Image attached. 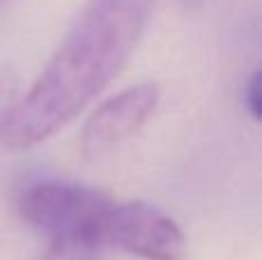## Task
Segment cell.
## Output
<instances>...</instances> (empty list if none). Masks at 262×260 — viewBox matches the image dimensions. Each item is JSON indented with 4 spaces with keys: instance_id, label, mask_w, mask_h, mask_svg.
<instances>
[{
    "instance_id": "7",
    "label": "cell",
    "mask_w": 262,
    "mask_h": 260,
    "mask_svg": "<svg viewBox=\"0 0 262 260\" xmlns=\"http://www.w3.org/2000/svg\"><path fill=\"white\" fill-rule=\"evenodd\" d=\"M260 72H253L249 85H246V106L255 120L260 118Z\"/></svg>"
},
{
    "instance_id": "6",
    "label": "cell",
    "mask_w": 262,
    "mask_h": 260,
    "mask_svg": "<svg viewBox=\"0 0 262 260\" xmlns=\"http://www.w3.org/2000/svg\"><path fill=\"white\" fill-rule=\"evenodd\" d=\"M18 99V76L12 67H0V136Z\"/></svg>"
},
{
    "instance_id": "8",
    "label": "cell",
    "mask_w": 262,
    "mask_h": 260,
    "mask_svg": "<svg viewBox=\"0 0 262 260\" xmlns=\"http://www.w3.org/2000/svg\"><path fill=\"white\" fill-rule=\"evenodd\" d=\"M5 3H7V0H0V9H3V7H5Z\"/></svg>"
},
{
    "instance_id": "3",
    "label": "cell",
    "mask_w": 262,
    "mask_h": 260,
    "mask_svg": "<svg viewBox=\"0 0 262 260\" xmlns=\"http://www.w3.org/2000/svg\"><path fill=\"white\" fill-rule=\"evenodd\" d=\"M101 242L143 260H182L186 240L180 226L147 203H111L101 226Z\"/></svg>"
},
{
    "instance_id": "2",
    "label": "cell",
    "mask_w": 262,
    "mask_h": 260,
    "mask_svg": "<svg viewBox=\"0 0 262 260\" xmlns=\"http://www.w3.org/2000/svg\"><path fill=\"white\" fill-rule=\"evenodd\" d=\"M113 198L99 189L67 182H39L21 196V216L53 237L85 235L101 242V226ZM104 244V242H101Z\"/></svg>"
},
{
    "instance_id": "5",
    "label": "cell",
    "mask_w": 262,
    "mask_h": 260,
    "mask_svg": "<svg viewBox=\"0 0 262 260\" xmlns=\"http://www.w3.org/2000/svg\"><path fill=\"white\" fill-rule=\"evenodd\" d=\"M104 244L85 235H69V237H53L41 260H101Z\"/></svg>"
},
{
    "instance_id": "1",
    "label": "cell",
    "mask_w": 262,
    "mask_h": 260,
    "mask_svg": "<svg viewBox=\"0 0 262 260\" xmlns=\"http://www.w3.org/2000/svg\"><path fill=\"white\" fill-rule=\"evenodd\" d=\"M149 0H90L30 90L16 99L3 141L30 150L69 124L124 67Z\"/></svg>"
},
{
    "instance_id": "4",
    "label": "cell",
    "mask_w": 262,
    "mask_h": 260,
    "mask_svg": "<svg viewBox=\"0 0 262 260\" xmlns=\"http://www.w3.org/2000/svg\"><path fill=\"white\" fill-rule=\"evenodd\" d=\"M157 101L159 88L154 83H138L106 99L83 124V152L88 157H99L129 141L149 120Z\"/></svg>"
}]
</instances>
